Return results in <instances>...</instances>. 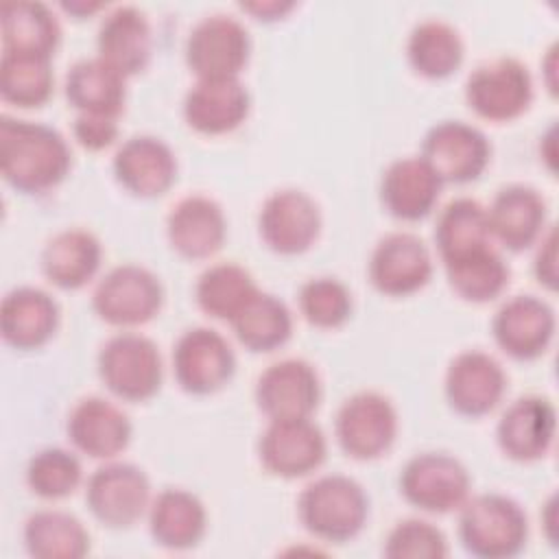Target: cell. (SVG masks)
<instances>
[{
  "label": "cell",
  "mask_w": 559,
  "mask_h": 559,
  "mask_svg": "<svg viewBox=\"0 0 559 559\" xmlns=\"http://www.w3.org/2000/svg\"><path fill=\"white\" fill-rule=\"evenodd\" d=\"M262 242L282 255H295L314 245L321 231L319 203L299 188L271 192L258 214Z\"/></svg>",
  "instance_id": "4fadbf2b"
},
{
  "label": "cell",
  "mask_w": 559,
  "mask_h": 559,
  "mask_svg": "<svg viewBox=\"0 0 559 559\" xmlns=\"http://www.w3.org/2000/svg\"><path fill=\"white\" fill-rule=\"evenodd\" d=\"M299 310L314 328H341L352 314L349 288L330 275L310 277L299 288Z\"/></svg>",
  "instance_id": "ab89813d"
},
{
  "label": "cell",
  "mask_w": 559,
  "mask_h": 559,
  "mask_svg": "<svg viewBox=\"0 0 559 559\" xmlns=\"http://www.w3.org/2000/svg\"><path fill=\"white\" fill-rule=\"evenodd\" d=\"M61 26L48 4L9 0L2 4V52L52 59Z\"/></svg>",
  "instance_id": "f546056e"
},
{
  "label": "cell",
  "mask_w": 559,
  "mask_h": 559,
  "mask_svg": "<svg viewBox=\"0 0 559 559\" xmlns=\"http://www.w3.org/2000/svg\"><path fill=\"white\" fill-rule=\"evenodd\" d=\"M59 325V304L37 286L11 288L0 304V334L15 349L46 345Z\"/></svg>",
  "instance_id": "484cf974"
},
{
  "label": "cell",
  "mask_w": 559,
  "mask_h": 559,
  "mask_svg": "<svg viewBox=\"0 0 559 559\" xmlns=\"http://www.w3.org/2000/svg\"><path fill=\"white\" fill-rule=\"evenodd\" d=\"M325 452V435L310 417L269 419L258 441L262 467L280 478H299L314 472Z\"/></svg>",
  "instance_id": "5bb4252c"
},
{
  "label": "cell",
  "mask_w": 559,
  "mask_h": 559,
  "mask_svg": "<svg viewBox=\"0 0 559 559\" xmlns=\"http://www.w3.org/2000/svg\"><path fill=\"white\" fill-rule=\"evenodd\" d=\"M491 240L509 251H522L546 231V201L524 183H511L496 192L487 207Z\"/></svg>",
  "instance_id": "cb8c5ba5"
},
{
  "label": "cell",
  "mask_w": 559,
  "mask_h": 559,
  "mask_svg": "<svg viewBox=\"0 0 559 559\" xmlns=\"http://www.w3.org/2000/svg\"><path fill=\"white\" fill-rule=\"evenodd\" d=\"M66 98L76 114L120 116L127 100V76L100 57L79 59L66 74Z\"/></svg>",
  "instance_id": "4dcf8cb0"
},
{
  "label": "cell",
  "mask_w": 559,
  "mask_h": 559,
  "mask_svg": "<svg viewBox=\"0 0 559 559\" xmlns=\"http://www.w3.org/2000/svg\"><path fill=\"white\" fill-rule=\"evenodd\" d=\"M546 513H548V518H544V522H546V528H548V542H555V533H552V528H555V496L546 502Z\"/></svg>",
  "instance_id": "bcb514c9"
},
{
  "label": "cell",
  "mask_w": 559,
  "mask_h": 559,
  "mask_svg": "<svg viewBox=\"0 0 559 559\" xmlns=\"http://www.w3.org/2000/svg\"><path fill=\"white\" fill-rule=\"evenodd\" d=\"M557 413L548 397L522 395L513 400L498 419L496 439L513 461H537L555 441Z\"/></svg>",
  "instance_id": "ffe728a7"
},
{
  "label": "cell",
  "mask_w": 559,
  "mask_h": 559,
  "mask_svg": "<svg viewBox=\"0 0 559 559\" xmlns=\"http://www.w3.org/2000/svg\"><path fill=\"white\" fill-rule=\"evenodd\" d=\"M24 548L37 559H81L90 552V533L83 522L59 509H41L26 518Z\"/></svg>",
  "instance_id": "d6a6232c"
},
{
  "label": "cell",
  "mask_w": 559,
  "mask_h": 559,
  "mask_svg": "<svg viewBox=\"0 0 559 559\" xmlns=\"http://www.w3.org/2000/svg\"><path fill=\"white\" fill-rule=\"evenodd\" d=\"M229 323L240 345L249 352H273L293 334V314L288 306L264 290H258Z\"/></svg>",
  "instance_id": "e575fe53"
},
{
  "label": "cell",
  "mask_w": 559,
  "mask_h": 559,
  "mask_svg": "<svg viewBox=\"0 0 559 559\" xmlns=\"http://www.w3.org/2000/svg\"><path fill=\"white\" fill-rule=\"evenodd\" d=\"M258 290L253 275L245 266L216 262L197 277L194 299L207 317L231 321Z\"/></svg>",
  "instance_id": "d590c367"
},
{
  "label": "cell",
  "mask_w": 559,
  "mask_h": 559,
  "mask_svg": "<svg viewBox=\"0 0 559 559\" xmlns=\"http://www.w3.org/2000/svg\"><path fill=\"white\" fill-rule=\"evenodd\" d=\"M96 48V57L124 76L142 72L153 50V33L146 13L133 4H120L107 11L98 24Z\"/></svg>",
  "instance_id": "d4e9b609"
},
{
  "label": "cell",
  "mask_w": 559,
  "mask_h": 559,
  "mask_svg": "<svg viewBox=\"0 0 559 559\" xmlns=\"http://www.w3.org/2000/svg\"><path fill=\"white\" fill-rule=\"evenodd\" d=\"M555 310L535 295H513L491 319L496 345L515 360L542 356L555 336Z\"/></svg>",
  "instance_id": "ac0fdd59"
},
{
  "label": "cell",
  "mask_w": 559,
  "mask_h": 559,
  "mask_svg": "<svg viewBox=\"0 0 559 559\" xmlns=\"http://www.w3.org/2000/svg\"><path fill=\"white\" fill-rule=\"evenodd\" d=\"M103 260L100 240L79 227L55 234L41 251V271L46 280L63 290L85 286L98 271Z\"/></svg>",
  "instance_id": "f1b7e54d"
},
{
  "label": "cell",
  "mask_w": 559,
  "mask_h": 559,
  "mask_svg": "<svg viewBox=\"0 0 559 559\" xmlns=\"http://www.w3.org/2000/svg\"><path fill=\"white\" fill-rule=\"evenodd\" d=\"M297 518L317 539L345 544L367 524L369 498L358 480L345 474H323L310 480L297 498Z\"/></svg>",
  "instance_id": "7a4b0ae2"
},
{
  "label": "cell",
  "mask_w": 559,
  "mask_h": 559,
  "mask_svg": "<svg viewBox=\"0 0 559 559\" xmlns=\"http://www.w3.org/2000/svg\"><path fill=\"white\" fill-rule=\"evenodd\" d=\"M251 96L240 79H197L183 98V118L203 135L238 129L249 116Z\"/></svg>",
  "instance_id": "7402d4cb"
},
{
  "label": "cell",
  "mask_w": 559,
  "mask_h": 559,
  "mask_svg": "<svg viewBox=\"0 0 559 559\" xmlns=\"http://www.w3.org/2000/svg\"><path fill=\"white\" fill-rule=\"evenodd\" d=\"M72 166L66 138L41 122L0 118V170L24 194H44L59 186Z\"/></svg>",
  "instance_id": "6da1fadb"
},
{
  "label": "cell",
  "mask_w": 559,
  "mask_h": 559,
  "mask_svg": "<svg viewBox=\"0 0 559 559\" xmlns=\"http://www.w3.org/2000/svg\"><path fill=\"white\" fill-rule=\"evenodd\" d=\"M114 175L118 183L135 197H159L177 179V157L162 138L133 135L118 146Z\"/></svg>",
  "instance_id": "44dd1931"
},
{
  "label": "cell",
  "mask_w": 559,
  "mask_h": 559,
  "mask_svg": "<svg viewBox=\"0 0 559 559\" xmlns=\"http://www.w3.org/2000/svg\"><path fill=\"white\" fill-rule=\"evenodd\" d=\"M319 400V373L304 358L275 360L255 380V404L269 419L310 417Z\"/></svg>",
  "instance_id": "e0dca14e"
},
{
  "label": "cell",
  "mask_w": 559,
  "mask_h": 559,
  "mask_svg": "<svg viewBox=\"0 0 559 559\" xmlns=\"http://www.w3.org/2000/svg\"><path fill=\"white\" fill-rule=\"evenodd\" d=\"M465 55L461 33L445 20L430 17L413 26L406 57L413 70L426 79H445L459 70Z\"/></svg>",
  "instance_id": "836d02e7"
},
{
  "label": "cell",
  "mask_w": 559,
  "mask_h": 559,
  "mask_svg": "<svg viewBox=\"0 0 559 559\" xmlns=\"http://www.w3.org/2000/svg\"><path fill=\"white\" fill-rule=\"evenodd\" d=\"M164 304L159 277L142 264L109 269L92 293L94 312L109 325L135 328L148 323Z\"/></svg>",
  "instance_id": "5b68a950"
},
{
  "label": "cell",
  "mask_w": 559,
  "mask_h": 559,
  "mask_svg": "<svg viewBox=\"0 0 559 559\" xmlns=\"http://www.w3.org/2000/svg\"><path fill=\"white\" fill-rule=\"evenodd\" d=\"M491 242L487 207L480 201L456 197L441 207L435 223V245L443 264L485 249Z\"/></svg>",
  "instance_id": "1f68e13d"
},
{
  "label": "cell",
  "mask_w": 559,
  "mask_h": 559,
  "mask_svg": "<svg viewBox=\"0 0 559 559\" xmlns=\"http://www.w3.org/2000/svg\"><path fill=\"white\" fill-rule=\"evenodd\" d=\"M443 391L448 404L456 413L465 417H483L500 404L507 391V373L491 354L483 349H465L450 360Z\"/></svg>",
  "instance_id": "2e32d148"
},
{
  "label": "cell",
  "mask_w": 559,
  "mask_h": 559,
  "mask_svg": "<svg viewBox=\"0 0 559 559\" xmlns=\"http://www.w3.org/2000/svg\"><path fill=\"white\" fill-rule=\"evenodd\" d=\"M148 531L162 548H194L207 531L205 504L188 489L166 487L151 500Z\"/></svg>",
  "instance_id": "83f0119b"
},
{
  "label": "cell",
  "mask_w": 559,
  "mask_h": 559,
  "mask_svg": "<svg viewBox=\"0 0 559 559\" xmlns=\"http://www.w3.org/2000/svg\"><path fill=\"white\" fill-rule=\"evenodd\" d=\"M55 85L50 59L2 52L0 57V96L15 107L44 105Z\"/></svg>",
  "instance_id": "74e56055"
},
{
  "label": "cell",
  "mask_w": 559,
  "mask_h": 559,
  "mask_svg": "<svg viewBox=\"0 0 559 559\" xmlns=\"http://www.w3.org/2000/svg\"><path fill=\"white\" fill-rule=\"evenodd\" d=\"M369 280L389 297H404L424 288L432 275V255L426 242L411 231H391L371 251Z\"/></svg>",
  "instance_id": "9a60e30c"
},
{
  "label": "cell",
  "mask_w": 559,
  "mask_h": 559,
  "mask_svg": "<svg viewBox=\"0 0 559 559\" xmlns=\"http://www.w3.org/2000/svg\"><path fill=\"white\" fill-rule=\"evenodd\" d=\"M384 555L389 559H443L448 555V539L432 522L408 518L389 531Z\"/></svg>",
  "instance_id": "60d3db41"
},
{
  "label": "cell",
  "mask_w": 559,
  "mask_h": 559,
  "mask_svg": "<svg viewBox=\"0 0 559 559\" xmlns=\"http://www.w3.org/2000/svg\"><path fill=\"white\" fill-rule=\"evenodd\" d=\"M166 236L179 255L188 260L210 258L227 238L225 212L212 197L188 194L168 212Z\"/></svg>",
  "instance_id": "603a6c76"
},
{
  "label": "cell",
  "mask_w": 559,
  "mask_h": 559,
  "mask_svg": "<svg viewBox=\"0 0 559 559\" xmlns=\"http://www.w3.org/2000/svg\"><path fill=\"white\" fill-rule=\"evenodd\" d=\"M533 271L537 282L544 284L546 288L552 290L557 286V231L552 225H548L537 240Z\"/></svg>",
  "instance_id": "7bdbcfd3"
},
{
  "label": "cell",
  "mask_w": 559,
  "mask_h": 559,
  "mask_svg": "<svg viewBox=\"0 0 559 559\" xmlns=\"http://www.w3.org/2000/svg\"><path fill=\"white\" fill-rule=\"evenodd\" d=\"M472 478L467 467L448 452H419L400 474V491L408 504L426 513H450L469 498Z\"/></svg>",
  "instance_id": "52a82bcc"
},
{
  "label": "cell",
  "mask_w": 559,
  "mask_h": 559,
  "mask_svg": "<svg viewBox=\"0 0 559 559\" xmlns=\"http://www.w3.org/2000/svg\"><path fill=\"white\" fill-rule=\"evenodd\" d=\"M419 157L432 168L441 183H467L483 175L491 159L487 135L463 120H441L432 124L424 140Z\"/></svg>",
  "instance_id": "8fae6325"
},
{
  "label": "cell",
  "mask_w": 559,
  "mask_h": 559,
  "mask_svg": "<svg viewBox=\"0 0 559 559\" xmlns=\"http://www.w3.org/2000/svg\"><path fill=\"white\" fill-rule=\"evenodd\" d=\"M459 539L478 559H509L524 550L528 520L515 500L480 493L459 507Z\"/></svg>",
  "instance_id": "3957f363"
},
{
  "label": "cell",
  "mask_w": 559,
  "mask_h": 559,
  "mask_svg": "<svg viewBox=\"0 0 559 559\" xmlns=\"http://www.w3.org/2000/svg\"><path fill=\"white\" fill-rule=\"evenodd\" d=\"M334 435L345 454L369 461L382 456L397 435V411L378 391H358L336 411Z\"/></svg>",
  "instance_id": "30bf717a"
},
{
  "label": "cell",
  "mask_w": 559,
  "mask_h": 559,
  "mask_svg": "<svg viewBox=\"0 0 559 559\" xmlns=\"http://www.w3.org/2000/svg\"><path fill=\"white\" fill-rule=\"evenodd\" d=\"M173 371L183 391L207 395L231 380L236 354L218 330L197 325L181 332L173 345Z\"/></svg>",
  "instance_id": "7c38bea8"
},
{
  "label": "cell",
  "mask_w": 559,
  "mask_h": 559,
  "mask_svg": "<svg viewBox=\"0 0 559 559\" xmlns=\"http://www.w3.org/2000/svg\"><path fill=\"white\" fill-rule=\"evenodd\" d=\"M98 373L116 397L144 402L162 386L159 347L140 332H118L98 352Z\"/></svg>",
  "instance_id": "277c9868"
},
{
  "label": "cell",
  "mask_w": 559,
  "mask_h": 559,
  "mask_svg": "<svg viewBox=\"0 0 559 559\" xmlns=\"http://www.w3.org/2000/svg\"><path fill=\"white\" fill-rule=\"evenodd\" d=\"M469 109L489 122L520 118L533 100V76L515 57H496L476 66L465 81Z\"/></svg>",
  "instance_id": "8992f818"
},
{
  "label": "cell",
  "mask_w": 559,
  "mask_h": 559,
  "mask_svg": "<svg viewBox=\"0 0 559 559\" xmlns=\"http://www.w3.org/2000/svg\"><path fill=\"white\" fill-rule=\"evenodd\" d=\"M61 7H63L68 13L83 17V15H90V13L98 11V9H103V2H81V0H72V2H61Z\"/></svg>",
  "instance_id": "f6af8a7d"
},
{
  "label": "cell",
  "mask_w": 559,
  "mask_h": 559,
  "mask_svg": "<svg viewBox=\"0 0 559 559\" xmlns=\"http://www.w3.org/2000/svg\"><path fill=\"white\" fill-rule=\"evenodd\" d=\"M249 52L247 26L227 13L201 17L186 37V63L197 79H238Z\"/></svg>",
  "instance_id": "ba28073f"
},
{
  "label": "cell",
  "mask_w": 559,
  "mask_h": 559,
  "mask_svg": "<svg viewBox=\"0 0 559 559\" xmlns=\"http://www.w3.org/2000/svg\"><path fill=\"white\" fill-rule=\"evenodd\" d=\"M118 116L76 114L72 122L74 140L87 151H103L118 140Z\"/></svg>",
  "instance_id": "b9f144b4"
},
{
  "label": "cell",
  "mask_w": 559,
  "mask_h": 559,
  "mask_svg": "<svg viewBox=\"0 0 559 559\" xmlns=\"http://www.w3.org/2000/svg\"><path fill=\"white\" fill-rule=\"evenodd\" d=\"M295 4L282 0H255V2H240V9L255 15L258 20H277L284 17Z\"/></svg>",
  "instance_id": "ee69618b"
},
{
  "label": "cell",
  "mask_w": 559,
  "mask_h": 559,
  "mask_svg": "<svg viewBox=\"0 0 559 559\" xmlns=\"http://www.w3.org/2000/svg\"><path fill=\"white\" fill-rule=\"evenodd\" d=\"M66 432L79 452L109 461L129 445L133 428L118 404L100 395H87L72 406Z\"/></svg>",
  "instance_id": "d6986e66"
},
{
  "label": "cell",
  "mask_w": 559,
  "mask_h": 559,
  "mask_svg": "<svg viewBox=\"0 0 559 559\" xmlns=\"http://www.w3.org/2000/svg\"><path fill=\"white\" fill-rule=\"evenodd\" d=\"M445 273L452 290L472 304L496 299L509 282V266L493 245L467 253L459 260L445 262Z\"/></svg>",
  "instance_id": "8d00e7d4"
},
{
  "label": "cell",
  "mask_w": 559,
  "mask_h": 559,
  "mask_svg": "<svg viewBox=\"0 0 559 559\" xmlns=\"http://www.w3.org/2000/svg\"><path fill=\"white\" fill-rule=\"evenodd\" d=\"M83 478L81 461L66 448H44L28 459L26 485L31 491L46 500L70 496Z\"/></svg>",
  "instance_id": "f35d334b"
},
{
  "label": "cell",
  "mask_w": 559,
  "mask_h": 559,
  "mask_svg": "<svg viewBox=\"0 0 559 559\" xmlns=\"http://www.w3.org/2000/svg\"><path fill=\"white\" fill-rule=\"evenodd\" d=\"M85 502L100 524L109 528H129L148 513V476L133 463L109 459L90 474Z\"/></svg>",
  "instance_id": "9c48e42d"
},
{
  "label": "cell",
  "mask_w": 559,
  "mask_h": 559,
  "mask_svg": "<svg viewBox=\"0 0 559 559\" xmlns=\"http://www.w3.org/2000/svg\"><path fill=\"white\" fill-rule=\"evenodd\" d=\"M443 183L419 157H400L386 166L380 179L384 210L400 221H419L437 205Z\"/></svg>",
  "instance_id": "4316f807"
}]
</instances>
